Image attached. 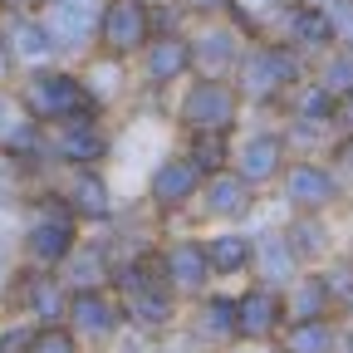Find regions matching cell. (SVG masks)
<instances>
[{
	"label": "cell",
	"instance_id": "cell-1",
	"mask_svg": "<svg viewBox=\"0 0 353 353\" xmlns=\"http://www.w3.org/2000/svg\"><path fill=\"white\" fill-rule=\"evenodd\" d=\"M148 30H152V20H148V6H143V0H108L103 15H99V34H103V44H108L113 54L143 50V44H148Z\"/></svg>",
	"mask_w": 353,
	"mask_h": 353
},
{
	"label": "cell",
	"instance_id": "cell-2",
	"mask_svg": "<svg viewBox=\"0 0 353 353\" xmlns=\"http://www.w3.org/2000/svg\"><path fill=\"white\" fill-rule=\"evenodd\" d=\"M123 294H128V314L138 324H167L172 319V294L157 290V270L152 265H128L118 275Z\"/></svg>",
	"mask_w": 353,
	"mask_h": 353
},
{
	"label": "cell",
	"instance_id": "cell-3",
	"mask_svg": "<svg viewBox=\"0 0 353 353\" xmlns=\"http://www.w3.org/2000/svg\"><path fill=\"white\" fill-rule=\"evenodd\" d=\"M25 103L34 118H74L83 103V83L69 74H34L25 88Z\"/></svg>",
	"mask_w": 353,
	"mask_h": 353
},
{
	"label": "cell",
	"instance_id": "cell-4",
	"mask_svg": "<svg viewBox=\"0 0 353 353\" xmlns=\"http://www.w3.org/2000/svg\"><path fill=\"white\" fill-rule=\"evenodd\" d=\"M182 113H187V123L196 132H221V128H231V118H236V94L221 79H206V83H196L187 94Z\"/></svg>",
	"mask_w": 353,
	"mask_h": 353
},
{
	"label": "cell",
	"instance_id": "cell-5",
	"mask_svg": "<svg viewBox=\"0 0 353 353\" xmlns=\"http://www.w3.org/2000/svg\"><path fill=\"white\" fill-rule=\"evenodd\" d=\"M290 79H294V54H285V50H255L241 64V83H245V94H255V99L280 94Z\"/></svg>",
	"mask_w": 353,
	"mask_h": 353
},
{
	"label": "cell",
	"instance_id": "cell-6",
	"mask_svg": "<svg viewBox=\"0 0 353 353\" xmlns=\"http://www.w3.org/2000/svg\"><path fill=\"white\" fill-rule=\"evenodd\" d=\"M25 245H30V255H34L39 265L64 260V255L74 250V226H69V216H64V211L39 216L34 226H30V236H25Z\"/></svg>",
	"mask_w": 353,
	"mask_h": 353
},
{
	"label": "cell",
	"instance_id": "cell-7",
	"mask_svg": "<svg viewBox=\"0 0 353 353\" xmlns=\"http://www.w3.org/2000/svg\"><path fill=\"white\" fill-rule=\"evenodd\" d=\"M275 324H280V299L270 290H250L236 299V334L265 339V334H275Z\"/></svg>",
	"mask_w": 353,
	"mask_h": 353
},
{
	"label": "cell",
	"instance_id": "cell-8",
	"mask_svg": "<svg viewBox=\"0 0 353 353\" xmlns=\"http://www.w3.org/2000/svg\"><path fill=\"white\" fill-rule=\"evenodd\" d=\"M69 314H74V329H79V334L103 339V334H113V324H118V304H113L108 294H99V290H79L74 304H69Z\"/></svg>",
	"mask_w": 353,
	"mask_h": 353
},
{
	"label": "cell",
	"instance_id": "cell-9",
	"mask_svg": "<svg viewBox=\"0 0 353 353\" xmlns=\"http://www.w3.org/2000/svg\"><path fill=\"white\" fill-rule=\"evenodd\" d=\"M334 176L324 172V167H314V162H299L294 172H290V201L294 206H309V211H319V206H329L334 201Z\"/></svg>",
	"mask_w": 353,
	"mask_h": 353
},
{
	"label": "cell",
	"instance_id": "cell-10",
	"mask_svg": "<svg viewBox=\"0 0 353 353\" xmlns=\"http://www.w3.org/2000/svg\"><path fill=\"white\" fill-rule=\"evenodd\" d=\"M162 275L172 280V290H201L206 285V255H201V245H192V241H182V245H172L167 250V260H162Z\"/></svg>",
	"mask_w": 353,
	"mask_h": 353
},
{
	"label": "cell",
	"instance_id": "cell-11",
	"mask_svg": "<svg viewBox=\"0 0 353 353\" xmlns=\"http://www.w3.org/2000/svg\"><path fill=\"white\" fill-rule=\"evenodd\" d=\"M187 64H192V44L176 39V34H162L148 50V79L152 83H172L176 74H187Z\"/></svg>",
	"mask_w": 353,
	"mask_h": 353
},
{
	"label": "cell",
	"instance_id": "cell-12",
	"mask_svg": "<svg viewBox=\"0 0 353 353\" xmlns=\"http://www.w3.org/2000/svg\"><path fill=\"white\" fill-rule=\"evenodd\" d=\"M192 192H196V167H192L187 157H172V162L157 167V176H152V196H157L162 206L187 201Z\"/></svg>",
	"mask_w": 353,
	"mask_h": 353
},
{
	"label": "cell",
	"instance_id": "cell-13",
	"mask_svg": "<svg viewBox=\"0 0 353 353\" xmlns=\"http://www.w3.org/2000/svg\"><path fill=\"white\" fill-rule=\"evenodd\" d=\"M241 182H265V176H275L280 167V138H270V132H260V138H250L241 148Z\"/></svg>",
	"mask_w": 353,
	"mask_h": 353
},
{
	"label": "cell",
	"instance_id": "cell-14",
	"mask_svg": "<svg viewBox=\"0 0 353 353\" xmlns=\"http://www.w3.org/2000/svg\"><path fill=\"white\" fill-rule=\"evenodd\" d=\"M206 255V270H221V275H236L250 265V241L245 236H216L211 245H201Z\"/></svg>",
	"mask_w": 353,
	"mask_h": 353
},
{
	"label": "cell",
	"instance_id": "cell-15",
	"mask_svg": "<svg viewBox=\"0 0 353 353\" xmlns=\"http://www.w3.org/2000/svg\"><path fill=\"white\" fill-rule=\"evenodd\" d=\"M59 152H64L69 162H99V157H103V132H99L94 123H69V128L59 132Z\"/></svg>",
	"mask_w": 353,
	"mask_h": 353
},
{
	"label": "cell",
	"instance_id": "cell-16",
	"mask_svg": "<svg viewBox=\"0 0 353 353\" xmlns=\"http://www.w3.org/2000/svg\"><path fill=\"white\" fill-rule=\"evenodd\" d=\"M206 206L216 216H245L250 211V187L241 182V176H216V182L206 187Z\"/></svg>",
	"mask_w": 353,
	"mask_h": 353
},
{
	"label": "cell",
	"instance_id": "cell-17",
	"mask_svg": "<svg viewBox=\"0 0 353 353\" xmlns=\"http://www.w3.org/2000/svg\"><path fill=\"white\" fill-rule=\"evenodd\" d=\"M285 348H290V353H339V339H334V329H329L324 319H299V324L290 329Z\"/></svg>",
	"mask_w": 353,
	"mask_h": 353
},
{
	"label": "cell",
	"instance_id": "cell-18",
	"mask_svg": "<svg viewBox=\"0 0 353 353\" xmlns=\"http://www.w3.org/2000/svg\"><path fill=\"white\" fill-rule=\"evenodd\" d=\"M290 34H294V44H329L334 39V25L324 15V6H299L290 15Z\"/></svg>",
	"mask_w": 353,
	"mask_h": 353
},
{
	"label": "cell",
	"instance_id": "cell-19",
	"mask_svg": "<svg viewBox=\"0 0 353 353\" xmlns=\"http://www.w3.org/2000/svg\"><path fill=\"white\" fill-rule=\"evenodd\" d=\"M196 59H201V69H206V74L231 69V64H236V34H226V30H211V34L196 44Z\"/></svg>",
	"mask_w": 353,
	"mask_h": 353
},
{
	"label": "cell",
	"instance_id": "cell-20",
	"mask_svg": "<svg viewBox=\"0 0 353 353\" xmlns=\"http://www.w3.org/2000/svg\"><path fill=\"white\" fill-rule=\"evenodd\" d=\"M69 201H74V211H79V216H108V187L99 182L94 172L74 176V192H69Z\"/></svg>",
	"mask_w": 353,
	"mask_h": 353
},
{
	"label": "cell",
	"instance_id": "cell-21",
	"mask_svg": "<svg viewBox=\"0 0 353 353\" xmlns=\"http://www.w3.org/2000/svg\"><path fill=\"white\" fill-rule=\"evenodd\" d=\"M285 245H290V255H294V260H309V255H319V250H324V226H319V221H294Z\"/></svg>",
	"mask_w": 353,
	"mask_h": 353
},
{
	"label": "cell",
	"instance_id": "cell-22",
	"mask_svg": "<svg viewBox=\"0 0 353 353\" xmlns=\"http://www.w3.org/2000/svg\"><path fill=\"white\" fill-rule=\"evenodd\" d=\"M10 34H15V50H20L25 59H44V54L54 50V39H50V30H44V25H30V20H20Z\"/></svg>",
	"mask_w": 353,
	"mask_h": 353
},
{
	"label": "cell",
	"instance_id": "cell-23",
	"mask_svg": "<svg viewBox=\"0 0 353 353\" xmlns=\"http://www.w3.org/2000/svg\"><path fill=\"white\" fill-rule=\"evenodd\" d=\"M201 329L211 339H231L236 334V299H211L206 314H201Z\"/></svg>",
	"mask_w": 353,
	"mask_h": 353
},
{
	"label": "cell",
	"instance_id": "cell-24",
	"mask_svg": "<svg viewBox=\"0 0 353 353\" xmlns=\"http://www.w3.org/2000/svg\"><path fill=\"white\" fill-rule=\"evenodd\" d=\"M329 304V290H324V280H299V290H294V309H299V319H319V309Z\"/></svg>",
	"mask_w": 353,
	"mask_h": 353
},
{
	"label": "cell",
	"instance_id": "cell-25",
	"mask_svg": "<svg viewBox=\"0 0 353 353\" xmlns=\"http://www.w3.org/2000/svg\"><path fill=\"white\" fill-rule=\"evenodd\" d=\"M30 309L39 319H54L59 314V290H54V280H34L30 285Z\"/></svg>",
	"mask_w": 353,
	"mask_h": 353
},
{
	"label": "cell",
	"instance_id": "cell-26",
	"mask_svg": "<svg viewBox=\"0 0 353 353\" xmlns=\"http://www.w3.org/2000/svg\"><path fill=\"white\" fill-rule=\"evenodd\" d=\"M290 270H294L290 245H285V241H265V275H270V280H285Z\"/></svg>",
	"mask_w": 353,
	"mask_h": 353
},
{
	"label": "cell",
	"instance_id": "cell-27",
	"mask_svg": "<svg viewBox=\"0 0 353 353\" xmlns=\"http://www.w3.org/2000/svg\"><path fill=\"white\" fill-rule=\"evenodd\" d=\"M324 88H329V94H348V88H353V50L339 54V59L324 69Z\"/></svg>",
	"mask_w": 353,
	"mask_h": 353
},
{
	"label": "cell",
	"instance_id": "cell-28",
	"mask_svg": "<svg viewBox=\"0 0 353 353\" xmlns=\"http://www.w3.org/2000/svg\"><path fill=\"white\" fill-rule=\"evenodd\" d=\"M299 118H334V94L329 88H309V94L299 99Z\"/></svg>",
	"mask_w": 353,
	"mask_h": 353
},
{
	"label": "cell",
	"instance_id": "cell-29",
	"mask_svg": "<svg viewBox=\"0 0 353 353\" xmlns=\"http://www.w3.org/2000/svg\"><path fill=\"white\" fill-rule=\"evenodd\" d=\"M30 353H74V334H64V329H44V334L30 339Z\"/></svg>",
	"mask_w": 353,
	"mask_h": 353
},
{
	"label": "cell",
	"instance_id": "cell-30",
	"mask_svg": "<svg viewBox=\"0 0 353 353\" xmlns=\"http://www.w3.org/2000/svg\"><path fill=\"white\" fill-rule=\"evenodd\" d=\"M324 15H329L334 34H348V39H353V0H329Z\"/></svg>",
	"mask_w": 353,
	"mask_h": 353
},
{
	"label": "cell",
	"instance_id": "cell-31",
	"mask_svg": "<svg viewBox=\"0 0 353 353\" xmlns=\"http://www.w3.org/2000/svg\"><path fill=\"white\" fill-rule=\"evenodd\" d=\"M324 290H329V294H343V299L353 304V270H348V265H343V270H334V275L324 280Z\"/></svg>",
	"mask_w": 353,
	"mask_h": 353
},
{
	"label": "cell",
	"instance_id": "cell-32",
	"mask_svg": "<svg viewBox=\"0 0 353 353\" xmlns=\"http://www.w3.org/2000/svg\"><path fill=\"white\" fill-rule=\"evenodd\" d=\"M0 353H30V334H6L0 339Z\"/></svg>",
	"mask_w": 353,
	"mask_h": 353
},
{
	"label": "cell",
	"instance_id": "cell-33",
	"mask_svg": "<svg viewBox=\"0 0 353 353\" xmlns=\"http://www.w3.org/2000/svg\"><path fill=\"white\" fill-rule=\"evenodd\" d=\"M216 162H221V143H201V162H192V167L201 172V167H216Z\"/></svg>",
	"mask_w": 353,
	"mask_h": 353
},
{
	"label": "cell",
	"instance_id": "cell-34",
	"mask_svg": "<svg viewBox=\"0 0 353 353\" xmlns=\"http://www.w3.org/2000/svg\"><path fill=\"white\" fill-rule=\"evenodd\" d=\"M343 118H348V128H353V88H348V99H343Z\"/></svg>",
	"mask_w": 353,
	"mask_h": 353
},
{
	"label": "cell",
	"instance_id": "cell-35",
	"mask_svg": "<svg viewBox=\"0 0 353 353\" xmlns=\"http://www.w3.org/2000/svg\"><path fill=\"white\" fill-rule=\"evenodd\" d=\"M192 6H196V10H216V6H221V0H192Z\"/></svg>",
	"mask_w": 353,
	"mask_h": 353
},
{
	"label": "cell",
	"instance_id": "cell-36",
	"mask_svg": "<svg viewBox=\"0 0 353 353\" xmlns=\"http://www.w3.org/2000/svg\"><path fill=\"white\" fill-rule=\"evenodd\" d=\"M6 64H10V50H6V44H0V74H6Z\"/></svg>",
	"mask_w": 353,
	"mask_h": 353
},
{
	"label": "cell",
	"instance_id": "cell-37",
	"mask_svg": "<svg viewBox=\"0 0 353 353\" xmlns=\"http://www.w3.org/2000/svg\"><path fill=\"white\" fill-rule=\"evenodd\" d=\"M15 6H50V0H15Z\"/></svg>",
	"mask_w": 353,
	"mask_h": 353
},
{
	"label": "cell",
	"instance_id": "cell-38",
	"mask_svg": "<svg viewBox=\"0 0 353 353\" xmlns=\"http://www.w3.org/2000/svg\"><path fill=\"white\" fill-rule=\"evenodd\" d=\"M0 6H15V0H0Z\"/></svg>",
	"mask_w": 353,
	"mask_h": 353
},
{
	"label": "cell",
	"instance_id": "cell-39",
	"mask_svg": "<svg viewBox=\"0 0 353 353\" xmlns=\"http://www.w3.org/2000/svg\"><path fill=\"white\" fill-rule=\"evenodd\" d=\"M250 6H265V0H250Z\"/></svg>",
	"mask_w": 353,
	"mask_h": 353
}]
</instances>
